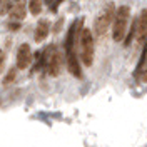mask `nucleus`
Wrapping results in <instances>:
<instances>
[{
	"label": "nucleus",
	"instance_id": "39448f33",
	"mask_svg": "<svg viewBox=\"0 0 147 147\" xmlns=\"http://www.w3.org/2000/svg\"><path fill=\"white\" fill-rule=\"evenodd\" d=\"M67 67H69V72L72 75H75L77 79L82 77V69H80V64H79V59H77L75 52H69L67 54Z\"/></svg>",
	"mask_w": 147,
	"mask_h": 147
},
{
	"label": "nucleus",
	"instance_id": "f3484780",
	"mask_svg": "<svg viewBox=\"0 0 147 147\" xmlns=\"http://www.w3.org/2000/svg\"><path fill=\"white\" fill-rule=\"evenodd\" d=\"M0 5H2V0H0Z\"/></svg>",
	"mask_w": 147,
	"mask_h": 147
},
{
	"label": "nucleus",
	"instance_id": "4468645a",
	"mask_svg": "<svg viewBox=\"0 0 147 147\" xmlns=\"http://www.w3.org/2000/svg\"><path fill=\"white\" fill-rule=\"evenodd\" d=\"M9 28H12V30H17L18 24H15V22H13V24H9Z\"/></svg>",
	"mask_w": 147,
	"mask_h": 147
},
{
	"label": "nucleus",
	"instance_id": "f8f14e48",
	"mask_svg": "<svg viewBox=\"0 0 147 147\" xmlns=\"http://www.w3.org/2000/svg\"><path fill=\"white\" fill-rule=\"evenodd\" d=\"M12 9H13V7H12V0H3V3H2V7H0V13L5 15V13H9Z\"/></svg>",
	"mask_w": 147,
	"mask_h": 147
},
{
	"label": "nucleus",
	"instance_id": "7ed1b4c3",
	"mask_svg": "<svg viewBox=\"0 0 147 147\" xmlns=\"http://www.w3.org/2000/svg\"><path fill=\"white\" fill-rule=\"evenodd\" d=\"M80 59L84 65L90 67L94 62V35L89 28H84L82 35H80Z\"/></svg>",
	"mask_w": 147,
	"mask_h": 147
},
{
	"label": "nucleus",
	"instance_id": "dca6fc26",
	"mask_svg": "<svg viewBox=\"0 0 147 147\" xmlns=\"http://www.w3.org/2000/svg\"><path fill=\"white\" fill-rule=\"evenodd\" d=\"M15 2H17V3H18V2H22V0H15Z\"/></svg>",
	"mask_w": 147,
	"mask_h": 147
},
{
	"label": "nucleus",
	"instance_id": "6e6552de",
	"mask_svg": "<svg viewBox=\"0 0 147 147\" xmlns=\"http://www.w3.org/2000/svg\"><path fill=\"white\" fill-rule=\"evenodd\" d=\"M25 15H27V7L22 2H18L17 5H13V9L10 10V18H13V20H24Z\"/></svg>",
	"mask_w": 147,
	"mask_h": 147
},
{
	"label": "nucleus",
	"instance_id": "423d86ee",
	"mask_svg": "<svg viewBox=\"0 0 147 147\" xmlns=\"http://www.w3.org/2000/svg\"><path fill=\"white\" fill-rule=\"evenodd\" d=\"M139 42H144L147 37V10H142L137 17V34H136Z\"/></svg>",
	"mask_w": 147,
	"mask_h": 147
},
{
	"label": "nucleus",
	"instance_id": "2eb2a0df",
	"mask_svg": "<svg viewBox=\"0 0 147 147\" xmlns=\"http://www.w3.org/2000/svg\"><path fill=\"white\" fill-rule=\"evenodd\" d=\"M44 2H45V3H47V5H49V7H50V5L54 3V0H44Z\"/></svg>",
	"mask_w": 147,
	"mask_h": 147
},
{
	"label": "nucleus",
	"instance_id": "ddd939ff",
	"mask_svg": "<svg viewBox=\"0 0 147 147\" xmlns=\"http://www.w3.org/2000/svg\"><path fill=\"white\" fill-rule=\"evenodd\" d=\"M3 67H5V55H0V74L3 70Z\"/></svg>",
	"mask_w": 147,
	"mask_h": 147
},
{
	"label": "nucleus",
	"instance_id": "f03ea898",
	"mask_svg": "<svg viewBox=\"0 0 147 147\" xmlns=\"http://www.w3.org/2000/svg\"><path fill=\"white\" fill-rule=\"evenodd\" d=\"M115 12H117V9H115L112 3H109L105 9L102 10V13L97 17L95 24H94V32H95L97 37H104L105 34H107V30L110 28V25L114 24Z\"/></svg>",
	"mask_w": 147,
	"mask_h": 147
},
{
	"label": "nucleus",
	"instance_id": "9d476101",
	"mask_svg": "<svg viewBox=\"0 0 147 147\" xmlns=\"http://www.w3.org/2000/svg\"><path fill=\"white\" fill-rule=\"evenodd\" d=\"M136 79H139V82L142 84H147V62L140 69H137L136 70Z\"/></svg>",
	"mask_w": 147,
	"mask_h": 147
},
{
	"label": "nucleus",
	"instance_id": "20e7f679",
	"mask_svg": "<svg viewBox=\"0 0 147 147\" xmlns=\"http://www.w3.org/2000/svg\"><path fill=\"white\" fill-rule=\"evenodd\" d=\"M32 62V50L28 44H22L17 52V69H27Z\"/></svg>",
	"mask_w": 147,
	"mask_h": 147
},
{
	"label": "nucleus",
	"instance_id": "1a4fd4ad",
	"mask_svg": "<svg viewBox=\"0 0 147 147\" xmlns=\"http://www.w3.org/2000/svg\"><path fill=\"white\" fill-rule=\"evenodd\" d=\"M42 5H44V0H30V2H28V10H30V13L38 15V13L42 12Z\"/></svg>",
	"mask_w": 147,
	"mask_h": 147
},
{
	"label": "nucleus",
	"instance_id": "f257e3e1",
	"mask_svg": "<svg viewBox=\"0 0 147 147\" xmlns=\"http://www.w3.org/2000/svg\"><path fill=\"white\" fill-rule=\"evenodd\" d=\"M129 18H130V9L127 5H120L117 12H115V18H114V40L115 42H122L127 37V27H129Z\"/></svg>",
	"mask_w": 147,
	"mask_h": 147
},
{
	"label": "nucleus",
	"instance_id": "0eeeda50",
	"mask_svg": "<svg viewBox=\"0 0 147 147\" xmlns=\"http://www.w3.org/2000/svg\"><path fill=\"white\" fill-rule=\"evenodd\" d=\"M49 22L47 20H40L38 24H37V28H35V42H42L44 38H47L49 35Z\"/></svg>",
	"mask_w": 147,
	"mask_h": 147
},
{
	"label": "nucleus",
	"instance_id": "9b49d317",
	"mask_svg": "<svg viewBox=\"0 0 147 147\" xmlns=\"http://www.w3.org/2000/svg\"><path fill=\"white\" fill-rule=\"evenodd\" d=\"M15 75H17V69H10V72L5 75V79H3V84L5 85H9V84H12L13 80H15Z\"/></svg>",
	"mask_w": 147,
	"mask_h": 147
}]
</instances>
